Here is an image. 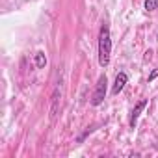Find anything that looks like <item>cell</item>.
Returning <instances> with one entry per match:
<instances>
[{"instance_id": "3", "label": "cell", "mask_w": 158, "mask_h": 158, "mask_svg": "<svg viewBox=\"0 0 158 158\" xmlns=\"http://www.w3.org/2000/svg\"><path fill=\"white\" fill-rule=\"evenodd\" d=\"M147 106V101L143 99V101H139L136 106H134V110H132V114H130V127L134 128L136 127V123H138V117H139V114H141V110Z\"/></svg>"}, {"instance_id": "4", "label": "cell", "mask_w": 158, "mask_h": 158, "mask_svg": "<svg viewBox=\"0 0 158 158\" xmlns=\"http://www.w3.org/2000/svg\"><path fill=\"white\" fill-rule=\"evenodd\" d=\"M125 84H127V74H125V73H119V74L115 76V84H114V89H112V93H114V95H117L119 91H123Z\"/></svg>"}, {"instance_id": "1", "label": "cell", "mask_w": 158, "mask_h": 158, "mask_svg": "<svg viewBox=\"0 0 158 158\" xmlns=\"http://www.w3.org/2000/svg\"><path fill=\"white\" fill-rule=\"evenodd\" d=\"M110 54H112V37H110L108 26L102 24L101 34H99V63L102 67L110 63Z\"/></svg>"}, {"instance_id": "7", "label": "cell", "mask_w": 158, "mask_h": 158, "mask_svg": "<svg viewBox=\"0 0 158 158\" xmlns=\"http://www.w3.org/2000/svg\"><path fill=\"white\" fill-rule=\"evenodd\" d=\"M158 8V0H145V10L147 11H154Z\"/></svg>"}, {"instance_id": "2", "label": "cell", "mask_w": 158, "mask_h": 158, "mask_svg": "<svg viewBox=\"0 0 158 158\" xmlns=\"http://www.w3.org/2000/svg\"><path fill=\"white\" fill-rule=\"evenodd\" d=\"M106 84H108V80H106V76L102 74L99 78V82L95 86V91H93V97H91V104L93 106H99L104 101V97H106Z\"/></svg>"}, {"instance_id": "8", "label": "cell", "mask_w": 158, "mask_h": 158, "mask_svg": "<svg viewBox=\"0 0 158 158\" xmlns=\"http://www.w3.org/2000/svg\"><path fill=\"white\" fill-rule=\"evenodd\" d=\"M156 76H158V67H156V69H154V71H152V73L149 74V82H152L154 78H156Z\"/></svg>"}, {"instance_id": "6", "label": "cell", "mask_w": 158, "mask_h": 158, "mask_svg": "<svg viewBox=\"0 0 158 158\" xmlns=\"http://www.w3.org/2000/svg\"><path fill=\"white\" fill-rule=\"evenodd\" d=\"M45 65H47V56H45V52L39 50V52L35 54V67H37V69H43Z\"/></svg>"}, {"instance_id": "5", "label": "cell", "mask_w": 158, "mask_h": 158, "mask_svg": "<svg viewBox=\"0 0 158 158\" xmlns=\"http://www.w3.org/2000/svg\"><path fill=\"white\" fill-rule=\"evenodd\" d=\"M60 95H61V93H60V89H56V91H54V97H52V114H50V115H52V121H54V119H56V115H58V106H60L58 102H60Z\"/></svg>"}]
</instances>
